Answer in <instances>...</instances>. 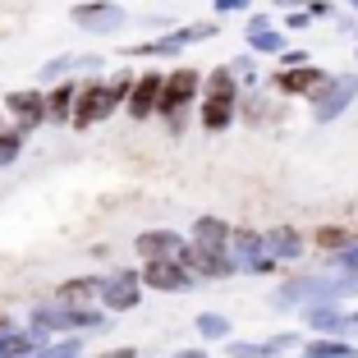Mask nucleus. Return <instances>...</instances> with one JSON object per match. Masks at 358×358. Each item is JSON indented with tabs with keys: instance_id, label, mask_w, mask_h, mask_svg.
I'll list each match as a JSON object with an SVG mask.
<instances>
[{
	"instance_id": "6e6552de",
	"label": "nucleus",
	"mask_w": 358,
	"mask_h": 358,
	"mask_svg": "<svg viewBox=\"0 0 358 358\" xmlns=\"http://www.w3.org/2000/svg\"><path fill=\"white\" fill-rule=\"evenodd\" d=\"M179 234L175 230H148L143 239H138V253H143V262H157V257H179Z\"/></svg>"
},
{
	"instance_id": "423d86ee",
	"label": "nucleus",
	"mask_w": 358,
	"mask_h": 358,
	"mask_svg": "<svg viewBox=\"0 0 358 358\" xmlns=\"http://www.w3.org/2000/svg\"><path fill=\"white\" fill-rule=\"evenodd\" d=\"M143 280L152 285V289H189L193 275L179 266V257H157V262H148V275Z\"/></svg>"
},
{
	"instance_id": "39448f33",
	"label": "nucleus",
	"mask_w": 358,
	"mask_h": 358,
	"mask_svg": "<svg viewBox=\"0 0 358 358\" xmlns=\"http://www.w3.org/2000/svg\"><path fill=\"white\" fill-rule=\"evenodd\" d=\"M74 23H78V28H87V32H115L120 23H124V10L110 5V0H101V5H78Z\"/></svg>"
},
{
	"instance_id": "dca6fc26",
	"label": "nucleus",
	"mask_w": 358,
	"mask_h": 358,
	"mask_svg": "<svg viewBox=\"0 0 358 358\" xmlns=\"http://www.w3.org/2000/svg\"><path fill=\"white\" fill-rule=\"evenodd\" d=\"M78 349H83L78 340H60V345H51L46 354H37V358H78Z\"/></svg>"
},
{
	"instance_id": "4468645a",
	"label": "nucleus",
	"mask_w": 358,
	"mask_h": 358,
	"mask_svg": "<svg viewBox=\"0 0 358 358\" xmlns=\"http://www.w3.org/2000/svg\"><path fill=\"white\" fill-rule=\"evenodd\" d=\"M23 129H0V166H14V157H19V148H23Z\"/></svg>"
},
{
	"instance_id": "f8f14e48",
	"label": "nucleus",
	"mask_w": 358,
	"mask_h": 358,
	"mask_svg": "<svg viewBox=\"0 0 358 358\" xmlns=\"http://www.w3.org/2000/svg\"><path fill=\"white\" fill-rule=\"evenodd\" d=\"M74 83H60L51 96H46V120H69V110H74Z\"/></svg>"
},
{
	"instance_id": "7ed1b4c3",
	"label": "nucleus",
	"mask_w": 358,
	"mask_h": 358,
	"mask_svg": "<svg viewBox=\"0 0 358 358\" xmlns=\"http://www.w3.org/2000/svg\"><path fill=\"white\" fill-rule=\"evenodd\" d=\"M96 294H101V303L110 308V313H124V308L138 303V275L134 271L106 275V280H96Z\"/></svg>"
},
{
	"instance_id": "6ab92c4d",
	"label": "nucleus",
	"mask_w": 358,
	"mask_h": 358,
	"mask_svg": "<svg viewBox=\"0 0 358 358\" xmlns=\"http://www.w3.org/2000/svg\"><path fill=\"white\" fill-rule=\"evenodd\" d=\"M23 358H32V354H23Z\"/></svg>"
},
{
	"instance_id": "a211bd4d",
	"label": "nucleus",
	"mask_w": 358,
	"mask_h": 358,
	"mask_svg": "<svg viewBox=\"0 0 358 358\" xmlns=\"http://www.w3.org/2000/svg\"><path fill=\"white\" fill-rule=\"evenodd\" d=\"M216 5H221V10H234V5H248V0H216Z\"/></svg>"
},
{
	"instance_id": "f3484780",
	"label": "nucleus",
	"mask_w": 358,
	"mask_h": 358,
	"mask_svg": "<svg viewBox=\"0 0 358 358\" xmlns=\"http://www.w3.org/2000/svg\"><path fill=\"white\" fill-rule=\"evenodd\" d=\"M317 243H322V248H345V243H354V239H349L345 230H317Z\"/></svg>"
},
{
	"instance_id": "20e7f679",
	"label": "nucleus",
	"mask_w": 358,
	"mask_h": 358,
	"mask_svg": "<svg viewBox=\"0 0 358 358\" xmlns=\"http://www.w3.org/2000/svg\"><path fill=\"white\" fill-rule=\"evenodd\" d=\"M5 110L19 120L14 129H23V134H28V129H37L46 120V96L42 92H10V96H5Z\"/></svg>"
},
{
	"instance_id": "1a4fd4ad",
	"label": "nucleus",
	"mask_w": 358,
	"mask_h": 358,
	"mask_svg": "<svg viewBox=\"0 0 358 358\" xmlns=\"http://www.w3.org/2000/svg\"><path fill=\"white\" fill-rule=\"evenodd\" d=\"M280 87H285V92H308V96H322L327 78L317 74V69H294V74H280Z\"/></svg>"
},
{
	"instance_id": "9d476101",
	"label": "nucleus",
	"mask_w": 358,
	"mask_h": 358,
	"mask_svg": "<svg viewBox=\"0 0 358 358\" xmlns=\"http://www.w3.org/2000/svg\"><path fill=\"white\" fill-rule=\"evenodd\" d=\"M42 345L37 336H23V331H0V358H23V354H32V349Z\"/></svg>"
},
{
	"instance_id": "f257e3e1",
	"label": "nucleus",
	"mask_w": 358,
	"mask_h": 358,
	"mask_svg": "<svg viewBox=\"0 0 358 358\" xmlns=\"http://www.w3.org/2000/svg\"><path fill=\"white\" fill-rule=\"evenodd\" d=\"M124 92H129V78L78 87V92H74V110H69V124H74V129H87V124H96V120H106L120 101H124Z\"/></svg>"
},
{
	"instance_id": "0eeeda50",
	"label": "nucleus",
	"mask_w": 358,
	"mask_h": 358,
	"mask_svg": "<svg viewBox=\"0 0 358 358\" xmlns=\"http://www.w3.org/2000/svg\"><path fill=\"white\" fill-rule=\"evenodd\" d=\"M129 87H134V92H129V115L148 120L152 106H157V96H161V74H143L138 83H129Z\"/></svg>"
},
{
	"instance_id": "2eb2a0df",
	"label": "nucleus",
	"mask_w": 358,
	"mask_h": 358,
	"mask_svg": "<svg viewBox=\"0 0 358 358\" xmlns=\"http://www.w3.org/2000/svg\"><path fill=\"white\" fill-rule=\"evenodd\" d=\"M193 234H198V239H193V243H198V248H221V234H225V225L221 221H198V230H193Z\"/></svg>"
},
{
	"instance_id": "9b49d317",
	"label": "nucleus",
	"mask_w": 358,
	"mask_h": 358,
	"mask_svg": "<svg viewBox=\"0 0 358 358\" xmlns=\"http://www.w3.org/2000/svg\"><path fill=\"white\" fill-rule=\"evenodd\" d=\"M230 110H234V96H207V106H202V124L207 129H225L230 124Z\"/></svg>"
},
{
	"instance_id": "f03ea898",
	"label": "nucleus",
	"mask_w": 358,
	"mask_h": 358,
	"mask_svg": "<svg viewBox=\"0 0 358 358\" xmlns=\"http://www.w3.org/2000/svg\"><path fill=\"white\" fill-rule=\"evenodd\" d=\"M193 87H198V74H193V69H179L175 78H161V96H157V106H161V115L170 120V124H184V106L193 101Z\"/></svg>"
},
{
	"instance_id": "ddd939ff",
	"label": "nucleus",
	"mask_w": 358,
	"mask_h": 358,
	"mask_svg": "<svg viewBox=\"0 0 358 358\" xmlns=\"http://www.w3.org/2000/svg\"><path fill=\"white\" fill-rule=\"evenodd\" d=\"M92 294H96V280H69V285H60V303H69V308H83Z\"/></svg>"
}]
</instances>
